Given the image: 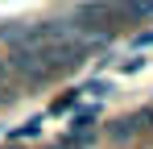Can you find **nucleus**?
<instances>
[{
  "label": "nucleus",
  "instance_id": "nucleus-1",
  "mask_svg": "<svg viewBox=\"0 0 153 149\" xmlns=\"http://www.w3.org/2000/svg\"><path fill=\"white\" fill-rule=\"evenodd\" d=\"M0 42L8 46V58H4L8 74H17L21 83L54 79L50 62H46L42 46H37V37H33V21H0Z\"/></svg>",
  "mask_w": 153,
  "mask_h": 149
},
{
  "label": "nucleus",
  "instance_id": "nucleus-2",
  "mask_svg": "<svg viewBox=\"0 0 153 149\" xmlns=\"http://www.w3.org/2000/svg\"><path fill=\"white\" fill-rule=\"evenodd\" d=\"M149 128H153V112L145 108V112H132V116H124V120L112 124V141L124 145V141H132L137 133H149Z\"/></svg>",
  "mask_w": 153,
  "mask_h": 149
},
{
  "label": "nucleus",
  "instance_id": "nucleus-3",
  "mask_svg": "<svg viewBox=\"0 0 153 149\" xmlns=\"http://www.w3.org/2000/svg\"><path fill=\"white\" fill-rule=\"evenodd\" d=\"M0 99H13V74L4 66V58H0Z\"/></svg>",
  "mask_w": 153,
  "mask_h": 149
},
{
  "label": "nucleus",
  "instance_id": "nucleus-4",
  "mask_svg": "<svg viewBox=\"0 0 153 149\" xmlns=\"http://www.w3.org/2000/svg\"><path fill=\"white\" fill-rule=\"evenodd\" d=\"M8 149H13V145H8Z\"/></svg>",
  "mask_w": 153,
  "mask_h": 149
}]
</instances>
